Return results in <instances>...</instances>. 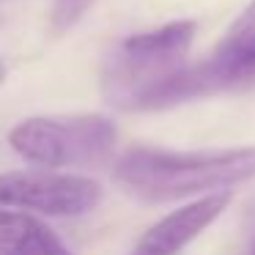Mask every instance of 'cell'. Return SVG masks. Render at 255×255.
Instances as JSON below:
<instances>
[{"instance_id": "obj_6", "label": "cell", "mask_w": 255, "mask_h": 255, "mask_svg": "<svg viewBox=\"0 0 255 255\" xmlns=\"http://www.w3.org/2000/svg\"><path fill=\"white\" fill-rule=\"evenodd\" d=\"M228 203H231V192H214L192 200L184 209H176L143 233L132 255H178L228 209Z\"/></svg>"}, {"instance_id": "obj_3", "label": "cell", "mask_w": 255, "mask_h": 255, "mask_svg": "<svg viewBox=\"0 0 255 255\" xmlns=\"http://www.w3.org/2000/svg\"><path fill=\"white\" fill-rule=\"evenodd\" d=\"M8 143L22 159L47 167H91L107 162L116 148L110 118L88 116H39L17 124Z\"/></svg>"}, {"instance_id": "obj_11", "label": "cell", "mask_w": 255, "mask_h": 255, "mask_svg": "<svg viewBox=\"0 0 255 255\" xmlns=\"http://www.w3.org/2000/svg\"><path fill=\"white\" fill-rule=\"evenodd\" d=\"M250 255H255V247H253V253H250Z\"/></svg>"}, {"instance_id": "obj_2", "label": "cell", "mask_w": 255, "mask_h": 255, "mask_svg": "<svg viewBox=\"0 0 255 255\" xmlns=\"http://www.w3.org/2000/svg\"><path fill=\"white\" fill-rule=\"evenodd\" d=\"M195 22H170L151 33L124 39L102 69V91L113 107L140 110L143 102L187 66Z\"/></svg>"}, {"instance_id": "obj_7", "label": "cell", "mask_w": 255, "mask_h": 255, "mask_svg": "<svg viewBox=\"0 0 255 255\" xmlns=\"http://www.w3.org/2000/svg\"><path fill=\"white\" fill-rule=\"evenodd\" d=\"M0 255H72L58 233L28 211L0 206Z\"/></svg>"}, {"instance_id": "obj_10", "label": "cell", "mask_w": 255, "mask_h": 255, "mask_svg": "<svg viewBox=\"0 0 255 255\" xmlns=\"http://www.w3.org/2000/svg\"><path fill=\"white\" fill-rule=\"evenodd\" d=\"M3 80H6V63L0 61V83H3Z\"/></svg>"}, {"instance_id": "obj_9", "label": "cell", "mask_w": 255, "mask_h": 255, "mask_svg": "<svg viewBox=\"0 0 255 255\" xmlns=\"http://www.w3.org/2000/svg\"><path fill=\"white\" fill-rule=\"evenodd\" d=\"M228 33H231V36H255V0L244 8V14L231 25Z\"/></svg>"}, {"instance_id": "obj_8", "label": "cell", "mask_w": 255, "mask_h": 255, "mask_svg": "<svg viewBox=\"0 0 255 255\" xmlns=\"http://www.w3.org/2000/svg\"><path fill=\"white\" fill-rule=\"evenodd\" d=\"M88 6H91V0H58V6H55V25H58V28L72 25Z\"/></svg>"}, {"instance_id": "obj_4", "label": "cell", "mask_w": 255, "mask_h": 255, "mask_svg": "<svg viewBox=\"0 0 255 255\" xmlns=\"http://www.w3.org/2000/svg\"><path fill=\"white\" fill-rule=\"evenodd\" d=\"M255 85V36H231L206 61L184 66L165 85L143 102L140 110H165L200 96H214L225 91H242Z\"/></svg>"}, {"instance_id": "obj_5", "label": "cell", "mask_w": 255, "mask_h": 255, "mask_svg": "<svg viewBox=\"0 0 255 255\" xmlns=\"http://www.w3.org/2000/svg\"><path fill=\"white\" fill-rule=\"evenodd\" d=\"M102 187L94 178L52 170L0 173V206L47 217H80L99 206Z\"/></svg>"}, {"instance_id": "obj_1", "label": "cell", "mask_w": 255, "mask_h": 255, "mask_svg": "<svg viewBox=\"0 0 255 255\" xmlns=\"http://www.w3.org/2000/svg\"><path fill=\"white\" fill-rule=\"evenodd\" d=\"M116 181L145 203H170L231 192V187L255 178V148L233 151H162L129 148L113 167Z\"/></svg>"}]
</instances>
